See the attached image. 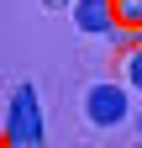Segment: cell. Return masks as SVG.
<instances>
[{"label": "cell", "mask_w": 142, "mask_h": 148, "mask_svg": "<svg viewBox=\"0 0 142 148\" xmlns=\"http://www.w3.org/2000/svg\"><path fill=\"white\" fill-rule=\"evenodd\" d=\"M11 138L21 148H37L42 143V116H37V90L21 85V95L11 101Z\"/></svg>", "instance_id": "cell-1"}, {"label": "cell", "mask_w": 142, "mask_h": 148, "mask_svg": "<svg viewBox=\"0 0 142 148\" xmlns=\"http://www.w3.org/2000/svg\"><path fill=\"white\" fill-rule=\"evenodd\" d=\"M84 111H90V122H95V127L121 122V116H126V95H121V85H90Z\"/></svg>", "instance_id": "cell-2"}, {"label": "cell", "mask_w": 142, "mask_h": 148, "mask_svg": "<svg viewBox=\"0 0 142 148\" xmlns=\"http://www.w3.org/2000/svg\"><path fill=\"white\" fill-rule=\"evenodd\" d=\"M74 21H79V32H105L111 27V0H74Z\"/></svg>", "instance_id": "cell-3"}, {"label": "cell", "mask_w": 142, "mask_h": 148, "mask_svg": "<svg viewBox=\"0 0 142 148\" xmlns=\"http://www.w3.org/2000/svg\"><path fill=\"white\" fill-rule=\"evenodd\" d=\"M132 85H142V53H132Z\"/></svg>", "instance_id": "cell-4"}, {"label": "cell", "mask_w": 142, "mask_h": 148, "mask_svg": "<svg viewBox=\"0 0 142 148\" xmlns=\"http://www.w3.org/2000/svg\"><path fill=\"white\" fill-rule=\"evenodd\" d=\"M42 5H47V11H63V5H74V0H42Z\"/></svg>", "instance_id": "cell-5"}, {"label": "cell", "mask_w": 142, "mask_h": 148, "mask_svg": "<svg viewBox=\"0 0 142 148\" xmlns=\"http://www.w3.org/2000/svg\"><path fill=\"white\" fill-rule=\"evenodd\" d=\"M137 132H142V122H137Z\"/></svg>", "instance_id": "cell-6"}]
</instances>
